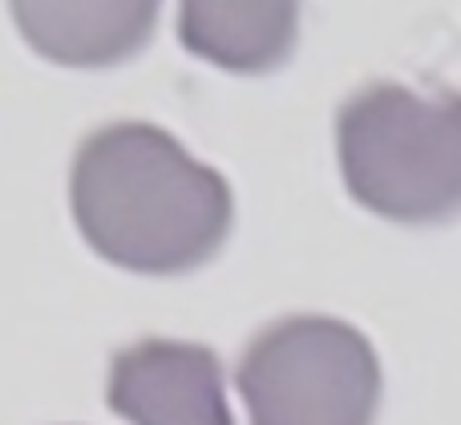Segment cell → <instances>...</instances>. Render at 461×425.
<instances>
[{"label":"cell","instance_id":"6da1fadb","mask_svg":"<svg viewBox=\"0 0 461 425\" xmlns=\"http://www.w3.org/2000/svg\"><path fill=\"white\" fill-rule=\"evenodd\" d=\"M65 203L97 259L150 280L207 267L235 231L230 178L146 118L102 122L73 146Z\"/></svg>","mask_w":461,"mask_h":425},{"label":"cell","instance_id":"7a4b0ae2","mask_svg":"<svg viewBox=\"0 0 461 425\" xmlns=\"http://www.w3.org/2000/svg\"><path fill=\"white\" fill-rule=\"evenodd\" d=\"M348 199L397 227L461 219V89L373 77L332 118Z\"/></svg>","mask_w":461,"mask_h":425},{"label":"cell","instance_id":"3957f363","mask_svg":"<svg viewBox=\"0 0 461 425\" xmlns=\"http://www.w3.org/2000/svg\"><path fill=\"white\" fill-rule=\"evenodd\" d=\"M235 389L251 425H376L384 373L352 321L292 312L243 345Z\"/></svg>","mask_w":461,"mask_h":425},{"label":"cell","instance_id":"277c9868","mask_svg":"<svg viewBox=\"0 0 461 425\" xmlns=\"http://www.w3.org/2000/svg\"><path fill=\"white\" fill-rule=\"evenodd\" d=\"M105 405L130 425H235L215 348L142 337L118 348L105 373Z\"/></svg>","mask_w":461,"mask_h":425},{"label":"cell","instance_id":"5b68a950","mask_svg":"<svg viewBox=\"0 0 461 425\" xmlns=\"http://www.w3.org/2000/svg\"><path fill=\"white\" fill-rule=\"evenodd\" d=\"M32 57L73 73L138 61L158 32L162 0H5Z\"/></svg>","mask_w":461,"mask_h":425},{"label":"cell","instance_id":"8992f818","mask_svg":"<svg viewBox=\"0 0 461 425\" xmlns=\"http://www.w3.org/2000/svg\"><path fill=\"white\" fill-rule=\"evenodd\" d=\"M303 0H178L175 37L194 61L267 77L295 57Z\"/></svg>","mask_w":461,"mask_h":425}]
</instances>
